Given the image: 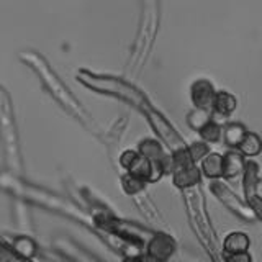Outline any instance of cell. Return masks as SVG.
I'll use <instances>...</instances> for the list:
<instances>
[{
  "instance_id": "1",
  "label": "cell",
  "mask_w": 262,
  "mask_h": 262,
  "mask_svg": "<svg viewBox=\"0 0 262 262\" xmlns=\"http://www.w3.org/2000/svg\"><path fill=\"white\" fill-rule=\"evenodd\" d=\"M172 176H174V184L180 188L193 187L195 184H199L202 179V174H200V170L196 169L195 162H187V164H180V166H174V169H172Z\"/></svg>"
},
{
  "instance_id": "2",
  "label": "cell",
  "mask_w": 262,
  "mask_h": 262,
  "mask_svg": "<svg viewBox=\"0 0 262 262\" xmlns=\"http://www.w3.org/2000/svg\"><path fill=\"white\" fill-rule=\"evenodd\" d=\"M246 169L244 156L239 151H228L223 154V177L225 179H236L241 176Z\"/></svg>"
},
{
  "instance_id": "3",
  "label": "cell",
  "mask_w": 262,
  "mask_h": 262,
  "mask_svg": "<svg viewBox=\"0 0 262 262\" xmlns=\"http://www.w3.org/2000/svg\"><path fill=\"white\" fill-rule=\"evenodd\" d=\"M251 246L249 236L243 231H233L226 234L223 241V251L225 254H236V252H246Z\"/></svg>"
},
{
  "instance_id": "4",
  "label": "cell",
  "mask_w": 262,
  "mask_h": 262,
  "mask_svg": "<svg viewBox=\"0 0 262 262\" xmlns=\"http://www.w3.org/2000/svg\"><path fill=\"white\" fill-rule=\"evenodd\" d=\"M202 174L208 179L223 177V154L208 152L202 159Z\"/></svg>"
},
{
  "instance_id": "5",
  "label": "cell",
  "mask_w": 262,
  "mask_h": 262,
  "mask_svg": "<svg viewBox=\"0 0 262 262\" xmlns=\"http://www.w3.org/2000/svg\"><path fill=\"white\" fill-rule=\"evenodd\" d=\"M192 98L196 105V108H207V106L213 105L215 92H213L211 85L207 80H199L192 89Z\"/></svg>"
},
{
  "instance_id": "6",
  "label": "cell",
  "mask_w": 262,
  "mask_h": 262,
  "mask_svg": "<svg viewBox=\"0 0 262 262\" xmlns=\"http://www.w3.org/2000/svg\"><path fill=\"white\" fill-rule=\"evenodd\" d=\"M237 151H239L244 158H254V156H257L262 151V139L256 133L248 131L241 144L237 146Z\"/></svg>"
},
{
  "instance_id": "7",
  "label": "cell",
  "mask_w": 262,
  "mask_h": 262,
  "mask_svg": "<svg viewBox=\"0 0 262 262\" xmlns=\"http://www.w3.org/2000/svg\"><path fill=\"white\" fill-rule=\"evenodd\" d=\"M211 106H213V110H215V113H218L220 117H228V115L236 108V100L231 94L218 92V94H215Z\"/></svg>"
},
{
  "instance_id": "8",
  "label": "cell",
  "mask_w": 262,
  "mask_h": 262,
  "mask_svg": "<svg viewBox=\"0 0 262 262\" xmlns=\"http://www.w3.org/2000/svg\"><path fill=\"white\" fill-rule=\"evenodd\" d=\"M246 133H248V131H246V128L241 125V123H229L223 131L226 146L231 147V149H237V146L241 144Z\"/></svg>"
},
{
  "instance_id": "9",
  "label": "cell",
  "mask_w": 262,
  "mask_h": 262,
  "mask_svg": "<svg viewBox=\"0 0 262 262\" xmlns=\"http://www.w3.org/2000/svg\"><path fill=\"white\" fill-rule=\"evenodd\" d=\"M200 136L205 143H216L220 141V138H221V126L218 125L216 121H213L210 120L207 125H205L200 131Z\"/></svg>"
},
{
  "instance_id": "10",
  "label": "cell",
  "mask_w": 262,
  "mask_h": 262,
  "mask_svg": "<svg viewBox=\"0 0 262 262\" xmlns=\"http://www.w3.org/2000/svg\"><path fill=\"white\" fill-rule=\"evenodd\" d=\"M210 120H211L210 118V113L207 110H205V108H196L195 112H192L190 118H188V125H190L192 128H195L196 126V121H200V129H202Z\"/></svg>"
},
{
  "instance_id": "11",
  "label": "cell",
  "mask_w": 262,
  "mask_h": 262,
  "mask_svg": "<svg viewBox=\"0 0 262 262\" xmlns=\"http://www.w3.org/2000/svg\"><path fill=\"white\" fill-rule=\"evenodd\" d=\"M21 241H23L25 246H21L18 241H15L16 252H20L21 256H25V257H31L33 254H35V244H33V241L28 239V237H21Z\"/></svg>"
},
{
  "instance_id": "12",
  "label": "cell",
  "mask_w": 262,
  "mask_h": 262,
  "mask_svg": "<svg viewBox=\"0 0 262 262\" xmlns=\"http://www.w3.org/2000/svg\"><path fill=\"white\" fill-rule=\"evenodd\" d=\"M226 262H252L249 251L246 252H236V254H225Z\"/></svg>"
}]
</instances>
